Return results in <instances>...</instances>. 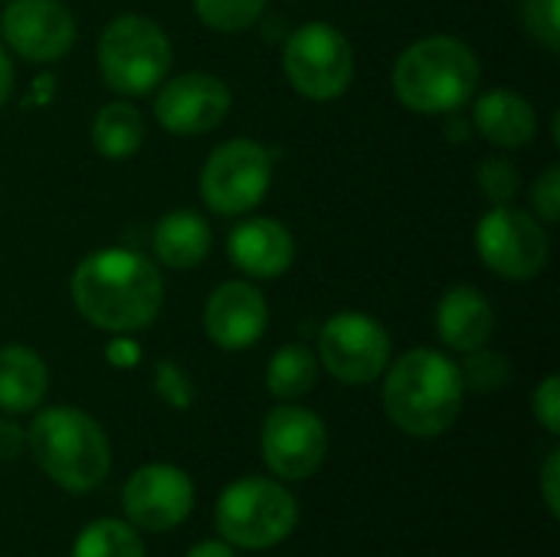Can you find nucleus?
<instances>
[{
    "label": "nucleus",
    "instance_id": "2eb2a0df",
    "mask_svg": "<svg viewBox=\"0 0 560 557\" xmlns=\"http://www.w3.org/2000/svg\"><path fill=\"white\" fill-rule=\"evenodd\" d=\"M266 328H269V302L253 282L233 279L210 292L203 305V332L217 348L246 351L266 335Z\"/></svg>",
    "mask_w": 560,
    "mask_h": 557
},
{
    "label": "nucleus",
    "instance_id": "c9c22d12",
    "mask_svg": "<svg viewBox=\"0 0 560 557\" xmlns=\"http://www.w3.org/2000/svg\"><path fill=\"white\" fill-rule=\"evenodd\" d=\"M0 3H7V0H0Z\"/></svg>",
    "mask_w": 560,
    "mask_h": 557
},
{
    "label": "nucleus",
    "instance_id": "6e6552de",
    "mask_svg": "<svg viewBox=\"0 0 560 557\" xmlns=\"http://www.w3.org/2000/svg\"><path fill=\"white\" fill-rule=\"evenodd\" d=\"M272 184V154L253 138H230L210 151L200 171V197L220 217L256 210Z\"/></svg>",
    "mask_w": 560,
    "mask_h": 557
},
{
    "label": "nucleus",
    "instance_id": "4468645a",
    "mask_svg": "<svg viewBox=\"0 0 560 557\" xmlns=\"http://www.w3.org/2000/svg\"><path fill=\"white\" fill-rule=\"evenodd\" d=\"M0 36L26 62L49 66L75 46V20L59 0H7Z\"/></svg>",
    "mask_w": 560,
    "mask_h": 557
},
{
    "label": "nucleus",
    "instance_id": "9d476101",
    "mask_svg": "<svg viewBox=\"0 0 560 557\" xmlns=\"http://www.w3.org/2000/svg\"><path fill=\"white\" fill-rule=\"evenodd\" d=\"M390 335L368 312H338L318 332V364L351 387L374 384L390 364Z\"/></svg>",
    "mask_w": 560,
    "mask_h": 557
},
{
    "label": "nucleus",
    "instance_id": "6ab92c4d",
    "mask_svg": "<svg viewBox=\"0 0 560 557\" xmlns=\"http://www.w3.org/2000/svg\"><path fill=\"white\" fill-rule=\"evenodd\" d=\"M154 256L164 269L187 272L197 269L213 250V230L197 210H171L158 220L151 236Z\"/></svg>",
    "mask_w": 560,
    "mask_h": 557
},
{
    "label": "nucleus",
    "instance_id": "c756f323",
    "mask_svg": "<svg viewBox=\"0 0 560 557\" xmlns=\"http://www.w3.org/2000/svg\"><path fill=\"white\" fill-rule=\"evenodd\" d=\"M532 204L545 223H558L560 217V167L551 164L532 187Z\"/></svg>",
    "mask_w": 560,
    "mask_h": 557
},
{
    "label": "nucleus",
    "instance_id": "393cba45",
    "mask_svg": "<svg viewBox=\"0 0 560 557\" xmlns=\"http://www.w3.org/2000/svg\"><path fill=\"white\" fill-rule=\"evenodd\" d=\"M463 374V387L472 394H495L512 381V364L505 355L492 351V348H476L466 355V361L459 364Z\"/></svg>",
    "mask_w": 560,
    "mask_h": 557
},
{
    "label": "nucleus",
    "instance_id": "1a4fd4ad",
    "mask_svg": "<svg viewBox=\"0 0 560 557\" xmlns=\"http://www.w3.org/2000/svg\"><path fill=\"white\" fill-rule=\"evenodd\" d=\"M476 253L499 279L528 282L548 266L551 243L538 217L512 204H495L476 223Z\"/></svg>",
    "mask_w": 560,
    "mask_h": 557
},
{
    "label": "nucleus",
    "instance_id": "dca6fc26",
    "mask_svg": "<svg viewBox=\"0 0 560 557\" xmlns=\"http://www.w3.org/2000/svg\"><path fill=\"white\" fill-rule=\"evenodd\" d=\"M226 256L249 279H279L295 263V236L272 217H246L230 233Z\"/></svg>",
    "mask_w": 560,
    "mask_h": 557
},
{
    "label": "nucleus",
    "instance_id": "9b49d317",
    "mask_svg": "<svg viewBox=\"0 0 560 557\" xmlns=\"http://www.w3.org/2000/svg\"><path fill=\"white\" fill-rule=\"evenodd\" d=\"M259 450L279 483H302L315 476L328 456V427L315 410L299 407L295 401L279 404L262 420Z\"/></svg>",
    "mask_w": 560,
    "mask_h": 557
},
{
    "label": "nucleus",
    "instance_id": "f704fd0d",
    "mask_svg": "<svg viewBox=\"0 0 560 557\" xmlns=\"http://www.w3.org/2000/svg\"><path fill=\"white\" fill-rule=\"evenodd\" d=\"M10 92H13V62H10V56H7V49L0 43V108L7 105Z\"/></svg>",
    "mask_w": 560,
    "mask_h": 557
},
{
    "label": "nucleus",
    "instance_id": "7ed1b4c3",
    "mask_svg": "<svg viewBox=\"0 0 560 557\" xmlns=\"http://www.w3.org/2000/svg\"><path fill=\"white\" fill-rule=\"evenodd\" d=\"M482 66L456 36H427L407 46L390 72L397 102L417 115H456L476 98Z\"/></svg>",
    "mask_w": 560,
    "mask_h": 557
},
{
    "label": "nucleus",
    "instance_id": "bb28decb",
    "mask_svg": "<svg viewBox=\"0 0 560 557\" xmlns=\"http://www.w3.org/2000/svg\"><path fill=\"white\" fill-rule=\"evenodd\" d=\"M479 190L492 200V207L495 204H512L518 197V190H522V174L509 158L492 154L479 167Z\"/></svg>",
    "mask_w": 560,
    "mask_h": 557
},
{
    "label": "nucleus",
    "instance_id": "412c9836",
    "mask_svg": "<svg viewBox=\"0 0 560 557\" xmlns=\"http://www.w3.org/2000/svg\"><path fill=\"white\" fill-rule=\"evenodd\" d=\"M92 144L108 161H125L144 144V115L131 102H105L92 118Z\"/></svg>",
    "mask_w": 560,
    "mask_h": 557
},
{
    "label": "nucleus",
    "instance_id": "423d86ee",
    "mask_svg": "<svg viewBox=\"0 0 560 557\" xmlns=\"http://www.w3.org/2000/svg\"><path fill=\"white\" fill-rule=\"evenodd\" d=\"M98 72L118 95H151L171 72L174 49L167 33L141 13H121L98 36Z\"/></svg>",
    "mask_w": 560,
    "mask_h": 557
},
{
    "label": "nucleus",
    "instance_id": "4be33fe9",
    "mask_svg": "<svg viewBox=\"0 0 560 557\" xmlns=\"http://www.w3.org/2000/svg\"><path fill=\"white\" fill-rule=\"evenodd\" d=\"M318 355L302 345V341H292V345H282L269 364H266V391L282 401V404H292L299 397H305L315 381H318Z\"/></svg>",
    "mask_w": 560,
    "mask_h": 557
},
{
    "label": "nucleus",
    "instance_id": "20e7f679",
    "mask_svg": "<svg viewBox=\"0 0 560 557\" xmlns=\"http://www.w3.org/2000/svg\"><path fill=\"white\" fill-rule=\"evenodd\" d=\"M26 450L36 466L72 496H85L105 483L112 446L105 430L79 407H46L26 430Z\"/></svg>",
    "mask_w": 560,
    "mask_h": 557
},
{
    "label": "nucleus",
    "instance_id": "f257e3e1",
    "mask_svg": "<svg viewBox=\"0 0 560 557\" xmlns=\"http://www.w3.org/2000/svg\"><path fill=\"white\" fill-rule=\"evenodd\" d=\"M72 302L79 315L112 335H131L148 328L164 305L161 269L125 246L89 253L72 272Z\"/></svg>",
    "mask_w": 560,
    "mask_h": 557
},
{
    "label": "nucleus",
    "instance_id": "a878e982",
    "mask_svg": "<svg viewBox=\"0 0 560 557\" xmlns=\"http://www.w3.org/2000/svg\"><path fill=\"white\" fill-rule=\"evenodd\" d=\"M525 33L548 53L560 49V0H518Z\"/></svg>",
    "mask_w": 560,
    "mask_h": 557
},
{
    "label": "nucleus",
    "instance_id": "f8f14e48",
    "mask_svg": "<svg viewBox=\"0 0 560 557\" xmlns=\"http://www.w3.org/2000/svg\"><path fill=\"white\" fill-rule=\"evenodd\" d=\"M194 479L171 463H148L135 469L121 489V509L128 522L151 535L174 532L177 525H184L194 512Z\"/></svg>",
    "mask_w": 560,
    "mask_h": 557
},
{
    "label": "nucleus",
    "instance_id": "0eeeda50",
    "mask_svg": "<svg viewBox=\"0 0 560 557\" xmlns=\"http://www.w3.org/2000/svg\"><path fill=\"white\" fill-rule=\"evenodd\" d=\"M282 69L299 95L312 102H331L354 82V46L335 23L312 20L289 36L282 49Z\"/></svg>",
    "mask_w": 560,
    "mask_h": 557
},
{
    "label": "nucleus",
    "instance_id": "f03ea898",
    "mask_svg": "<svg viewBox=\"0 0 560 557\" xmlns=\"http://www.w3.org/2000/svg\"><path fill=\"white\" fill-rule=\"evenodd\" d=\"M384 410L397 430L417 440L443 437L463 414L459 364L436 348H410L387 364Z\"/></svg>",
    "mask_w": 560,
    "mask_h": 557
},
{
    "label": "nucleus",
    "instance_id": "f3484780",
    "mask_svg": "<svg viewBox=\"0 0 560 557\" xmlns=\"http://www.w3.org/2000/svg\"><path fill=\"white\" fill-rule=\"evenodd\" d=\"M436 332L446 348L469 355L489 345L495 332V309L476 286H453L436 305Z\"/></svg>",
    "mask_w": 560,
    "mask_h": 557
},
{
    "label": "nucleus",
    "instance_id": "c85d7f7f",
    "mask_svg": "<svg viewBox=\"0 0 560 557\" xmlns=\"http://www.w3.org/2000/svg\"><path fill=\"white\" fill-rule=\"evenodd\" d=\"M532 410H535V420L551 433V437H558L560 433V381L558 374H548L541 384H538V391H535V397H532Z\"/></svg>",
    "mask_w": 560,
    "mask_h": 557
},
{
    "label": "nucleus",
    "instance_id": "7c9ffc66",
    "mask_svg": "<svg viewBox=\"0 0 560 557\" xmlns=\"http://www.w3.org/2000/svg\"><path fill=\"white\" fill-rule=\"evenodd\" d=\"M541 499L548 506V515H560V450H551L541 466Z\"/></svg>",
    "mask_w": 560,
    "mask_h": 557
},
{
    "label": "nucleus",
    "instance_id": "aec40b11",
    "mask_svg": "<svg viewBox=\"0 0 560 557\" xmlns=\"http://www.w3.org/2000/svg\"><path fill=\"white\" fill-rule=\"evenodd\" d=\"M49 391L46 361L26 345L0 348V410L33 414Z\"/></svg>",
    "mask_w": 560,
    "mask_h": 557
},
{
    "label": "nucleus",
    "instance_id": "5701e85b",
    "mask_svg": "<svg viewBox=\"0 0 560 557\" xmlns=\"http://www.w3.org/2000/svg\"><path fill=\"white\" fill-rule=\"evenodd\" d=\"M72 557H144V542L131 522L98 519L75 535Z\"/></svg>",
    "mask_w": 560,
    "mask_h": 557
},
{
    "label": "nucleus",
    "instance_id": "cd10ccee",
    "mask_svg": "<svg viewBox=\"0 0 560 557\" xmlns=\"http://www.w3.org/2000/svg\"><path fill=\"white\" fill-rule=\"evenodd\" d=\"M154 391L174 410H187L197 397L194 381L187 378V371L177 361H158L154 364Z\"/></svg>",
    "mask_w": 560,
    "mask_h": 557
},
{
    "label": "nucleus",
    "instance_id": "473e14b6",
    "mask_svg": "<svg viewBox=\"0 0 560 557\" xmlns=\"http://www.w3.org/2000/svg\"><path fill=\"white\" fill-rule=\"evenodd\" d=\"M105 358H108V364H115V368H135V364L141 361V348H138L131 338L115 335V341L105 348Z\"/></svg>",
    "mask_w": 560,
    "mask_h": 557
},
{
    "label": "nucleus",
    "instance_id": "72a5a7b5",
    "mask_svg": "<svg viewBox=\"0 0 560 557\" xmlns=\"http://www.w3.org/2000/svg\"><path fill=\"white\" fill-rule=\"evenodd\" d=\"M184 557H236L233 555V545L220 542V538H210V542H197Z\"/></svg>",
    "mask_w": 560,
    "mask_h": 557
},
{
    "label": "nucleus",
    "instance_id": "ddd939ff",
    "mask_svg": "<svg viewBox=\"0 0 560 557\" xmlns=\"http://www.w3.org/2000/svg\"><path fill=\"white\" fill-rule=\"evenodd\" d=\"M154 118L177 138H194L220 128L233 108L230 85L213 72H184L154 89Z\"/></svg>",
    "mask_w": 560,
    "mask_h": 557
},
{
    "label": "nucleus",
    "instance_id": "39448f33",
    "mask_svg": "<svg viewBox=\"0 0 560 557\" xmlns=\"http://www.w3.org/2000/svg\"><path fill=\"white\" fill-rule=\"evenodd\" d=\"M213 522L226 545L266 552L282 545L295 532L299 499L279 479L243 476L220 492Z\"/></svg>",
    "mask_w": 560,
    "mask_h": 557
},
{
    "label": "nucleus",
    "instance_id": "2f4dec72",
    "mask_svg": "<svg viewBox=\"0 0 560 557\" xmlns=\"http://www.w3.org/2000/svg\"><path fill=\"white\" fill-rule=\"evenodd\" d=\"M23 450H26V430L7 417H0V463L20 460Z\"/></svg>",
    "mask_w": 560,
    "mask_h": 557
},
{
    "label": "nucleus",
    "instance_id": "a211bd4d",
    "mask_svg": "<svg viewBox=\"0 0 560 557\" xmlns=\"http://www.w3.org/2000/svg\"><path fill=\"white\" fill-rule=\"evenodd\" d=\"M476 131L495 148H525L538 135L535 105L515 89H489L472 105Z\"/></svg>",
    "mask_w": 560,
    "mask_h": 557
},
{
    "label": "nucleus",
    "instance_id": "b1692460",
    "mask_svg": "<svg viewBox=\"0 0 560 557\" xmlns=\"http://www.w3.org/2000/svg\"><path fill=\"white\" fill-rule=\"evenodd\" d=\"M269 0H194V10L203 26L217 33H243L249 30Z\"/></svg>",
    "mask_w": 560,
    "mask_h": 557
}]
</instances>
